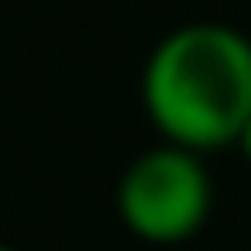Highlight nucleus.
<instances>
[{
    "label": "nucleus",
    "mask_w": 251,
    "mask_h": 251,
    "mask_svg": "<svg viewBox=\"0 0 251 251\" xmlns=\"http://www.w3.org/2000/svg\"><path fill=\"white\" fill-rule=\"evenodd\" d=\"M140 98L153 130L191 153L228 149L251 121V37L228 24H181L144 61Z\"/></svg>",
    "instance_id": "f257e3e1"
},
{
    "label": "nucleus",
    "mask_w": 251,
    "mask_h": 251,
    "mask_svg": "<svg viewBox=\"0 0 251 251\" xmlns=\"http://www.w3.org/2000/svg\"><path fill=\"white\" fill-rule=\"evenodd\" d=\"M214 186L200 163V153L158 144L130 158V168L117 181V214L140 242H186L205 228Z\"/></svg>",
    "instance_id": "f03ea898"
},
{
    "label": "nucleus",
    "mask_w": 251,
    "mask_h": 251,
    "mask_svg": "<svg viewBox=\"0 0 251 251\" xmlns=\"http://www.w3.org/2000/svg\"><path fill=\"white\" fill-rule=\"evenodd\" d=\"M237 149H242V158L251 163V121H247V130H242V140H237Z\"/></svg>",
    "instance_id": "7ed1b4c3"
},
{
    "label": "nucleus",
    "mask_w": 251,
    "mask_h": 251,
    "mask_svg": "<svg viewBox=\"0 0 251 251\" xmlns=\"http://www.w3.org/2000/svg\"><path fill=\"white\" fill-rule=\"evenodd\" d=\"M0 251H14V247H5V242H0Z\"/></svg>",
    "instance_id": "20e7f679"
}]
</instances>
